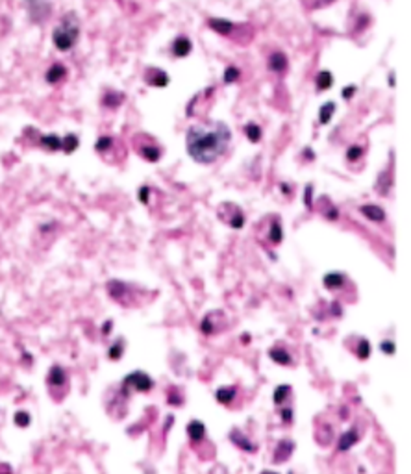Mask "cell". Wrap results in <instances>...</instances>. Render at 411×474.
I'll use <instances>...</instances> for the list:
<instances>
[{
  "label": "cell",
  "mask_w": 411,
  "mask_h": 474,
  "mask_svg": "<svg viewBox=\"0 0 411 474\" xmlns=\"http://www.w3.org/2000/svg\"><path fill=\"white\" fill-rule=\"evenodd\" d=\"M356 91H358V87H356V86H346V87L341 91V96H343L345 100H350V98L356 95Z\"/></svg>",
  "instance_id": "obj_45"
},
{
  "label": "cell",
  "mask_w": 411,
  "mask_h": 474,
  "mask_svg": "<svg viewBox=\"0 0 411 474\" xmlns=\"http://www.w3.org/2000/svg\"><path fill=\"white\" fill-rule=\"evenodd\" d=\"M245 135H247V139H248L250 143H259L263 133H261V128H259L256 123H248L245 126Z\"/></svg>",
  "instance_id": "obj_29"
},
{
  "label": "cell",
  "mask_w": 411,
  "mask_h": 474,
  "mask_svg": "<svg viewBox=\"0 0 411 474\" xmlns=\"http://www.w3.org/2000/svg\"><path fill=\"white\" fill-rule=\"evenodd\" d=\"M358 439H360L358 428H350V430L345 431V433L339 437L337 450H339V452H346V450H350V448H352V446L358 443Z\"/></svg>",
  "instance_id": "obj_16"
},
{
  "label": "cell",
  "mask_w": 411,
  "mask_h": 474,
  "mask_svg": "<svg viewBox=\"0 0 411 474\" xmlns=\"http://www.w3.org/2000/svg\"><path fill=\"white\" fill-rule=\"evenodd\" d=\"M315 86L319 91H326V89H330L331 86H333V74L330 73V71H321V73L317 74L315 78Z\"/></svg>",
  "instance_id": "obj_25"
},
{
  "label": "cell",
  "mask_w": 411,
  "mask_h": 474,
  "mask_svg": "<svg viewBox=\"0 0 411 474\" xmlns=\"http://www.w3.org/2000/svg\"><path fill=\"white\" fill-rule=\"evenodd\" d=\"M217 326H224V317L220 311H211L200 322V332L204 336H211V334H217V330H219Z\"/></svg>",
  "instance_id": "obj_5"
},
{
  "label": "cell",
  "mask_w": 411,
  "mask_h": 474,
  "mask_svg": "<svg viewBox=\"0 0 411 474\" xmlns=\"http://www.w3.org/2000/svg\"><path fill=\"white\" fill-rule=\"evenodd\" d=\"M360 212L361 215H365L370 222H383L385 217H387L385 212H383V208L378 204H363L360 206Z\"/></svg>",
  "instance_id": "obj_12"
},
{
  "label": "cell",
  "mask_w": 411,
  "mask_h": 474,
  "mask_svg": "<svg viewBox=\"0 0 411 474\" xmlns=\"http://www.w3.org/2000/svg\"><path fill=\"white\" fill-rule=\"evenodd\" d=\"M139 154L143 160L150 161V163H158V161L162 160V148L158 145H150V143H141L139 145Z\"/></svg>",
  "instance_id": "obj_15"
},
{
  "label": "cell",
  "mask_w": 411,
  "mask_h": 474,
  "mask_svg": "<svg viewBox=\"0 0 411 474\" xmlns=\"http://www.w3.org/2000/svg\"><path fill=\"white\" fill-rule=\"evenodd\" d=\"M152 387H154V380L150 378L147 372L133 371V372H130V374H128L124 380H123V384H121V393L124 394V396H128V394L132 393V391H137V393H147V391H150Z\"/></svg>",
  "instance_id": "obj_3"
},
{
  "label": "cell",
  "mask_w": 411,
  "mask_h": 474,
  "mask_svg": "<svg viewBox=\"0 0 411 474\" xmlns=\"http://www.w3.org/2000/svg\"><path fill=\"white\" fill-rule=\"evenodd\" d=\"M389 86L391 87H395V73L389 74Z\"/></svg>",
  "instance_id": "obj_50"
},
{
  "label": "cell",
  "mask_w": 411,
  "mask_h": 474,
  "mask_svg": "<svg viewBox=\"0 0 411 474\" xmlns=\"http://www.w3.org/2000/svg\"><path fill=\"white\" fill-rule=\"evenodd\" d=\"M294 452V443L291 439H282L274 450V463H284L286 460L291 458V454Z\"/></svg>",
  "instance_id": "obj_13"
},
{
  "label": "cell",
  "mask_w": 411,
  "mask_h": 474,
  "mask_svg": "<svg viewBox=\"0 0 411 474\" xmlns=\"http://www.w3.org/2000/svg\"><path fill=\"white\" fill-rule=\"evenodd\" d=\"M232 131L224 123L211 121L206 124H193L185 133L187 154L200 165H211L228 150Z\"/></svg>",
  "instance_id": "obj_1"
},
{
  "label": "cell",
  "mask_w": 411,
  "mask_h": 474,
  "mask_svg": "<svg viewBox=\"0 0 411 474\" xmlns=\"http://www.w3.org/2000/svg\"><path fill=\"white\" fill-rule=\"evenodd\" d=\"M65 78H67V67L63 65V63H54V65L46 71V74H44V80H46V84H50V86H56V84L63 82Z\"/></svg>",
  "instance_id": "obj_14"
},
{
  "label": "cell",
  "mask_w": 411,
  "mask_h": 474,
  "mask_svg": "<svg viewBox=\"0 0 411 474\" xmlns=\"http://www.w3.org/2000/svg\"><path fill=\"white\" fill-rule=\"evenodd\" d=\"M335 110H337L335 102H324L323 106H321V110H319V123L321 124L330 123L331 117H333V113H335Z\"/></svg>",
  "instance_id": "obj_26"
},
{
  "label": "cell",
  "mask_w": 411,
  "mask_h": 474,
  "mask_svg": "<svg viewBox=\"0 0 411 474\" xmlns=\"http://www.w3.org/2000/svg\"><path fill=\"white\" fill-rule=\"evenodd\" d=\"M78 146H80V139L76 137L74 133H69V135L61 139V150H65L67 154H73Z\"/></svg>",
  "instance_id": "obj_31"
},
{
  "label": "cell",
  "mask_w": 411,
  "mask_h": 474,
  "mask_svg": "<svg viewBox=\"0 0 411 474\" xmlns=\"http://www.w3.org/2000/svg\"><path fill=\"white\" fill-rule=\"evenodd\" d=\"M111 146H113V137H110V135H102V137L96 141L95 150L96 152H106V150H110Z\"/></svg>",
  "instance_id": "obj_37"
},
{
  "label": "cell",
  "mask_w": 411,
  "mask_h": 474,
  "mask_svg": "<svg viewBox=\"0 0 411 474\" xmlns=\"http://www.w3.org/2000/svg\"><path fill=\"white\" fill-rule=\"evenodd\" d=\"M328 313L339 319V317H343V307H341V304H339V302H331L330 306H328Z\"/></svg>",
  "instance_id": "obj_44"
},
{
  "label": "cell",
  "mask_w": 411,
  "mask_h": 474,
  "mask_svg": "<svg viewBox=\"0 0 411 474\" xmlns=\"http://www.w3.org/2000/svg\"><path fill=\"white\" fill-rule=\"evenodd\" d=\"M228 226L234 228V230H241L243 226H245V215H243V212L237 208V206H234V213L232 215H228Z\"/></svg>",
  "instance_id": "obj_27"
},
{
  "label": "cell",
  "mask_w": 411,
  "mask_h": 474,
  "mask_svg": "<svg viewBox=\"0 0 411 474\" xmlns=\"http://www.w3.org/2000/svg\"><path fill=\"white\" fill-rule=\"evenodd\" d=\"M235 396H237V387L234 386L220 387V389H217V393H215V398H217L219 404H232V402L235 400Z\"/></svg>",
  "instance_id": "obj_22"
},
{
  "label": "cell",
  "mask_w": 411,
  "mask_h": 474,
  "mask_svg": "<svg viewBox=\"0 0 411 474\" xmlns=\"http://www.w3.org/2000/svg\"><path fill=\"white\" fill-rule=\"evenodd\" d=\"M137 198L141 200V204H148L150 202V187L148 185H143L137 193Z\"/></svg>",
  "instance_id": "obj_42"
},
{
  "label": "cell",
  "mask_w": 411,
  "mask_h": 474,
  "mask_svg": "<svg viewBox=\"0 0 411 474\" xmlns=\"http://www.w3.org/2000/svg\"><path fill=\"white\" fill-rule=\"evenodd\" d=\"M187 435H189V439H191L193 443H200L202 439H204L206 435V424L202 423V421H191V423L187 424Z\"/></svg>",
  "instance_id": "obj_20"
},
{
  "label": "cell",
  "mask_w": 411,
  "mask_h": 474,
  "mask_svg": "<svg viewBox=\"0 0 411 474\" xmlns=\"http://www.w3.org/2000/svg\"><path fill=\"white\" fill-rule=\"evenodd\" d=\"M267 67H269V71H272V73L284 74L287 71V67H289V59H287V56L284 54V52L276 50L269 56V59H267Z\"/></svg>",
  "instance_id": "obj_10"
},
{
  "label": "cell",
  "mask_w": 411,
  "mask_h": 474,
  "mask_svg": "<svg viewBox=\"0 0 411 474\" xmlns=\"http://www.w3.org/2000/svg\"><path fill=\"white\" fill-rule=\"evenodd\" d=\"M376 189L380 191V195L382 197H385L387 193H389V187H391V176L389 172L385 171V172H380V176H378V180H376Z\"/></svg>",
  "instance_id": "obj_30"
},
{
  "label": "cell",
  "mask_w": 411,
  "mask_h": 474,
  "mask_svg": "<svg viewBox=\"0 0 411 474\" xmlns=\"http://www.w3.org/2000/svg\"><path fill=\"white\" fill-rule=\"evenodd\" d=\"M241 78V71L237 69L235 65H230L226 67V71H224V76H222V80H224V84H235V82Z\"/></svg>",
  "instance_id": "obj_36"
},
{
  "label": "cell",
  "mask_w": 411,
  "mask_h": 474,
  "mask_svg": "<svg viewBox=\"0 0 411 474\" xmlns=\"http://www.w3.org/2000/svg\"><path fill=\"white\" fill-rule=\"evenodd\" d=\"M363 156V148L360 145H350L346 148V160L348 161H358Z\"/></svg>",
  "instance_id": "obj_38"
},
{
  "label": "cell",
  "mask_w": 411,
  "mask_h": 474,
  "mask_svg": "<svg viewBox=\"0 0 411 474\" xmlns=\"http://www.w3.org/2000/svg\"><path fill=\"white\" fill-rule=\"evenodd\" d=\"M335 0H300V4L306 9H324V7H328Z\"/></svg>",
  "instance_id": "obj_35"
},
{
  "label": "cell",
  "mask_w": 411,
  "mask_h": 474,
  "mask_svg": "<svg viewBox=\"0 0 411 474\" xmlns=\"http://www.w3.org/2000/svg\"><path fill=\"white\" fill-rule=\"evenodd\" d=\"M319 210H321L324 219L330 220V222H335L339 219V210L328 200V197H323L319 200Z\"/></svg>",
  "instance_id": "obj_19"
},
{
  "label": "cell",
  "mask_w": 411,
  "mask_h": 474,
  "mask_svg": "<svg viewBox=\"0 0 411 474\" xmlns=\"http://www.w3.org/2000/svg\"><path fill=\"white\" fill-rule=\"evenodd\" d=\"M145 82H147L148 86H152V87H167L170 78L163 69L148 67L147 71H145Z\"/></svg>",
  "instance_id": "obj_6"
},
{
  "label": "cell",
  "mask_w": 411,
  "mask_h": 474,
  "mask_svg": "<svg viewBox=\"0 0 411 474\" xmlns=\"http://www.w3.org/2000/svg\"><path fill=\"white\" fill-rule=\"evenodd\" d=\"M304 204L308 210H313V183H308L304 189Z\"/></svg>",
  "instance_id": "obj_41"
},
{
  "label": "cell",
  "mask_w": 411,
  "mask_h": 474,
  "mask_svg": "<svg viewBox=\"0 0 411 474\" xmlns=\"http://www.w3.org/2000/svg\"><path fill=\"white\" fill-rule=\"evenodd\" d=\"M108 293L113 300L124 302L128 293H130V285L126 282H121V280H111V282H108Z\"/></svg>",
  "instance_id": "obj_11"
},
{
  "label": "cell",
  "mask_w": 411,
  "mask_h": 474,
  "mask_svg": "<svg viewBox=\"0 0 411 474\" xmlns=\"http://www.w3.org/2000/svg\"><path fill=\"white\" fill-rule=\"evenodd\" d=\"M289 394H291V386L282 384V386H278L276 389H274V393H272V400H274V404H276V406H282V404H284V402L289 398Z\"/></svg>",
  "instance_id": "obj_28"
},
{
  "label": "cell",
  "mask_w": 411,
  "mask_h": 474,
  "mask_svg": "<svg viewBox=\"0 0 411 474\" xmlns=\"http://www.w3.org/2000/svg\"><path fill=\"white\" fill-rule=\"evenodd\" d=\"M207 26H209L213 32H217L219 36L230 37L235 30V22L228 21V19H220V17H209V19H207Z\"/></svg>",
  "instance_id": "obj_8"
},
{
  "label": "cell",
  "mask_w": 411,
  "mask_h": 474,
  "mask_svg": "<svg viewBox=\"0 0 411 474\" xmlns=\"http://www.w3.org/2000/svg\"><path fill=\"white\" fill-rule=\"evenodd\" d=\"M282 239H284V230H282V224H280L278 220H274L271 224V230H269V241H271L272 245H280L282 243Z\"/></svg>",
  "instance_id": "obj_32"
},
{
  "label": "cell",
  "mask_w": 411,
  "mask_h": 474,
  "mask_svg": "<svg viewBox=\"0 0 411 474\" xmlns=\"http://www.w3.org/2000/svg\"><path fill=\"white\" fill-rule=\"evenodd\" d=\"M230 441L234 443L237 448H241V450H245V452L248 454H254L257 452V445L252 441V439H248L245 433H243L241 430H237V428H234V430L230 431Z\"/></svg>",
  "instance_id": "obj_7"
},
{
  "label": "cell",
  "mask_w": 411,
  "mask_h": 474,
  "mask_svg": "<svg viewBox=\"0 0 411 474\" xmlns=\"http://www.w3.org/2000/svg\"><path fill=\"white\" fill-rule=\"evenodd\" d=\"M111 328H113V321H106L102 324V334L104 336H110L111 334Z\"/></svg>",
  "instance_id": "obj_47"
},
{
  "label": "cell",
  "mask_w": 411,
  "mask_h": 474,
  "mask_svg": "<svg viewBox=\"0 0 411 474\" xmlns=\"http://www.w3.org/2000/svg\"><path fill=\"white\" fill-rule=\"evenodd\" d=\"M124 102V95L123 93H119V91H113V89H110V91H106L102 96V104L106 106V108H111V110H115V108H119L121 104Z\"/></svg>",
  "instance_id": "obj_21"
},
{
  "label": "cell",
  "mask_w": 411,
  "mask_h": 474,
  "mask_svg": "<svg viewBox=\"0 0 411 474\" xmlns=\"http://www.w3.org/2000/svg\"><path fill=\"white\" fill-rule=\"evenodd\" d=\"M167 400H169L170 406H182L184 404V400H182V396L172 389V391H169V394H167Z\"/></svg>",
  "instance_id": "obj_43"
},
{
  "label": "cell",
  "mask_w": 411,
  "mask_h": 474,
  "mask_svg": "<svg viewBox=\"0 0 411 474\" xmlns=\"http://www.w3.org/2000/svg\"><path fill=\"white\" fill-rule=\"evenodd\" d=\"M269 356H271V359L274 361V363H278V365H291L293 363L291 354H289L286 348H280V346L271 348V350H269Z\"/></svg>",
  "instance_id": "obj_23"
},
{
  "label": "cell",
  "mask_w": 411,
  "mask_h": 474,
  "mask_svg": "<svg viewBox=\"0 0 411 474\" xmlns=\"http://www.w3.org/2000/svg\"><path fill=\"white\" fill-rule=\"evenodd\" d=\"M282 421H284V423H287V424L291 423V421H293V409H291V408L282 409Z\"/></svg>",
  "instance_id": "obj_46"
},
{
  "label": "cell",
  "mask_w": 411,
  "mask_h": 474,
  "mask_svg": "<svg viewBox=\"0 0 411 474\" xmlns=\"http://www.w3.org/2000/svg\"><path fill=\"white\" fill-rule=\"evenodd\" d=\"M30 415L26 413V411H17L13 417V423L19 426V428H26V426H30Z\"/></svg>",
  "instance_id": "obj_39"
},
{
  "label": "cell",
  "mask_w": 411,
  "mask_h": 474,
  "mask_svg": "<svg viewBox=\"0 0 411 474\" xmlns=\"http://www.w3.org/2000/svg\"><path fill=\"white\" fill-rule=\"evenodd\" d=\"M280 189H282V193H284V195H286V193L289 195V193H291V185H289V183L282 182V183H280Z\"/></svg>",
  "instance_id": "obj_48"
},
{
  "label": "cell",
  "mask_w": 411,
  "mask_h": 474,
  "mask_svg": "<svg viewBox=\"0 0 411 474\" xmlns=\"http://www.w3.org/2000/svg\"><path fill=\"white\" fill-rule=\"evenodd\" d=\"M356 356L360 357V359H367V357L370 356V343H369V339H365V337H360V339H358Z\"/></svg>",
  "instance_id": "obj_34"
},
{
  "label": "cell",
  "mask_w": 411,
  "mask_h": 474,
  "mask_svg": "<svg viewBox=\"0 0 411 474\" xmlns=\"http://www.w3.org/2000/svg\"><path fill=\"white\" fill-rule=\"evenodd\" d=\"M243 343H245V345L250 343V334H245V336H243Z\"/></svg>",
  "instance_id": "obj_51"
},
{
  "label": "cell",
  "mask_w": 411,
  "mask_h": 474,
  "mask_svg": "<svg viewBox=\"0 0 411 474\" xmlns=\"http://www.w3.org/2000/svg\"><path fill=\"white\" fill-rule=\"evenodd\" d=\"M80 37V19L76 11H67L52 30V43L59 52H69L74 48Z\"/></svg>",
  "instance_id": "obj_2"
},
{
  "label": "cell",
  "mask_w": 411,
  "mask_h": 474,
  "mask_svg": "<svg viewBox=\"0 0 411 474\" xmlns=\"http://www.w3.org/2000/svg\"><path fill=\"white\" fill-rule=\"evenodd\" d=\"M22 4H24L30 21L36 24H43L52 15L54 0H22Z\"/></svg>",
  "instance_id": "obj_4"
},
{
  "label": "cell",
  "mask_w": 411,
  "mask_h": 474,
  "mask_svg": "<svg viewBox=\"0 0 411 474\" xmlns=\"http://www.w3.org/2000/svg\"><path fill=\"white\" fill-rule=\"evenodd\" d=\"M304 156H306V158H308V160H315V154L311 152V150H309V148H306V150H304Z\"/></svg>",
  "instance_id": "obj_49"
},
{
  "label": "cell",
  "mask_w": 411,
  "mask_h": 474,
  "mask_svg": "<svg viewBox=\"0 0 411 474\" xmlns=\"http://www.w3.org/2000/svg\"><path fill=\"white\" fill-rule=\"evenodd\" d=\"M39 143H41V146H43V148H46V150H52V152H56V150H61V137L54 135V133H48V135H41Z\"/></svg>",
  "instance_id": "obj_24"
},
{
  "label": "cell",
  "mask_w": 411,
  "mask_h": 474,
  "mask_svg": "<svg viewBox=\"0 0 411 474\" xmlns=\"http://www.w3.org/2000/svg\"><path fill=\"white\" fill-rule=\"evenodd\" d=\"M48 386L50 387H63L67 386V372L63 367L54 365L50 371H48Z\"/></svg>",
  "instance_id": "obj_18"
},
{
  "label": "cell",
  "mask_w": 411,
  "mask_h": 474,
  "mask_svg": "<svg viewBox=\"0 0 411 474\" xmlns=\"http://www.w3.org/2000/svg\"><path fill=\"white\" fill-rule=\"evenodd\" d=\"M123 354H124V339H117V341L108 348V357L113 359V361H117V359H121Z\"/></svg>",
  "instance_id": "obj_33"
},
{
  "label": "cell",
  "mask_w": 411,
  "mask_h": 474,
  "mask_svg": "<svg viewBox=\"0 0 411 474\" xmlns=\"http://www.w3.org/2000/svg\"><path fill=\"white\" fill-rule=\"evenodd\" d=\"M380 350H382L385 356H395V352H397V345H395V341H393V339H383L382 343H380Z\"/></svg>",
  "instance_id": "obj_40"
},
{
  "label": "cell",
  "mask_w": 411,
  "mask_h": 474,
  "mask_svg": "<svg viewBox=\"0 0 411 474\" xmlns=\"http://www.w3.org/2000/svg\"><path fill=\"white\" fill-rule=\"evenodd\" d=\"M345 284H346V276L343 274V272H328V274H324V278H323V285L328 289V291L341 289Z\"/></svg>",
  "instance_id": "obj_17"
},
{
  "label": "cell",
  "mask_w": 411,
  "mask_h": 474,
  "mask_svg": "<svg viewBox=\"0 0 411 474\" xmlns=\"http://www.w3.org/2000/svg\"><path fill=\"white\" fill-rule=\"evenodd\" d=\"M170 52L174 58H187L193 52V43L187 36H178L172 44H170Z\"/></svg>",
  "instance_id": "obj_9"
}]
</instances>
